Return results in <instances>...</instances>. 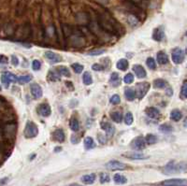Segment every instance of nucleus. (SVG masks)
<instances>
[{
  "instance_id": "nucleus-45",
  "label": "nucleus",
  "mask_w": 187,
  "mask_h": 186,
  "mask_svg": "<svg viewBox=\"0 0 187 186\" xmlns=\"http://www.w3.org/2000/svg\"><path fill=\"white\" fill-rule=\"evenodd\" d=\"M92 68H93L94 70H96V71H101V70L104 69V67H103L101 65H99V64H95V65H93Z\"/></svg>"
},
{
  "instance_id": "nucleus-28",
  "label": "nucleus",
  "mask_w": 187,
  "mask_h": 186,
  "mask_svg": "<svg viewBox=\"0 0 187 186\" xmlns=\"http://www.w3.org/2000/svg\"><path fill=\"white\" fill-rule=\"evenodd\" d=\"M95 146H96V144H95V141H94V139L92 137H85V139H84V147H85L86 150H91V149L95 148Z\"/></svg>"
},
{
  "instance_id": "nucleus-3",
  "label": "nucleus",
  "mask_w": 187,
  "mask_h": 186,
  "mask_svg": "<svg viewBox=\"0 0 187 186\" xmlns=\"http://www.w3.org/2000/svg\"><path fill=\"white\" fill-rule=\"evenodd\" d=\"M150 83L149 82H139L136 84V91L135 95L138 99H141L145 96V95L148 93L150 89Z\"/></svg>"
},
{
  "instance_id": "nucleus-23",
  "label": "nucleus",
  "mask_w": 187,
  "mask_h": 186,
  "mask_svg": "<svg viewBox=\"0 0 187 186\" xmlns=\"http://www.w3.org/2000/svg\"><path fill=\"white\" fill-rule=\"evenodd\" d=\"M56 72L60 75V76H65V77H70V73H69V70L67 67L65 66H63V65H60V66H57L56 67Z\"/></svg>"
},
{
  "instance_id": "nucleus-19",
  "label": "nucleus",
  "mask_w": 187,
  "mask_h": 186,
  "mask_svg": "<svg viewBox=\"0 0 187 186\" xmlns=\"http://www.w3.org/2000/svg\"><path fill=\"white\" fill-rule=\"evenodd\" d=\"M110 82L114 86V87H117L121 84V79L118 75V73L116 72H113L112 75H111V79H110Z\"/></svg>"
},
{
  "instance_id": "nucleus-51",
  "label": "nucleus",
  "mask_w": 187,
  "mask_h": 186,
  "mask_svg": "<svg viewBox=\"0 0 187 186\" xmlns=\"http://www.w3.org/2000/svg\"><path fill=\"white\" fill-rule=\"evenodd\" d=\"M61 150V148H57V149H55V152H58V151H60Z\"/></svg>"
},
{
  "instance_id": "nucleus-42",
  "label": "nucleus",
  "mask_w": 187,
  "mask_h": 186,
  "mask_svg": "<svg viewBox=\"0 0 187 186\" xmlns=\"http://www.w3.org/2000/svg\"><path fill=\"white\" fill-rule=\"evenodd\" d=\"M40 67H41V64L40 62L39 61V60H34L33 63H32V68L34 69V70H39L40 69Z\"/></svg>"
},
{
  "instance_id": "nucleus-38",
  "label": "nucleus",
  "mask_w": 187,
  "mask_h": 186,
  "mask_svg": "<svg viewBox=\"0 0 187 186\" xmlns=\"http://www.w3.org/2000/svg\"><path fill=\"white\" fill-rule=\"evenodd\" d=\"M48 78H49V80H58L60 79V75H59L56 71H55V72H54V71H50Z\"/></svg>"
},
{
  "instance_id": "nucleus-14",
  "label": "nucleus",
  "mask_w": 187,
  "mask_h": 186,
  "mask_svg": "<svg viewBox=\"0 0 187 186\" xmlns=\"http://www.w3.org/2000/svg\"><path fill=\"white\" fill-rule=\"evenodd\" d=\"M145 113L147 114L148 117H150L152 119H156L160 115L159 110H157L154 107H149V108H147L146 111H145Z\"/></svg>"
},
{
  "instance_id": "nucleus-27",
  "label": "nucleus",
  "mask_w": 187,
  "mask_h": 186,
  "mask_svg": "<svg viewBox=\"0 0 187 186\" xmlns=\"http://www.w3.org/2000/svg\"><path fill=\"white\" fill-rule=\"evenodd\" d=\"M144 139H145V142H146L147 144H149V145L155 144V143L158 141L156 136H154V135H153V134H148V135L144 137Z\"/></svg>"
},
{
  "instance_id": "nucleus-8",
  "label": "nucleus",
  "mask_w": 187,
  "mask_h": 186,
  "mask_svg": "<svg viewBox=\"0 0 187 186\" xmlns=\"http://www.w3.org/2000/svg\"><path fill=\"white\" fill-rule=\"evenodd\" d=\"M162 186H186V179H169L161 183Z\"/></svg>"
},
{
  "instance_id": "nucleus-47",
  "label": "nucleus",
  "mask_w": 187,
  "mask_h": 186,
  "mask_svg": "<svg viewBox=\"0 0 187 186\" xmlns=\"http://www.w3.org/2000/svg\"><path fill=\"white\" fill-rule=\"evenodd\" d=\"M11 63H12V65H19V59H18V57H16V56H11Z\"/></svg>"
},
{
  "instance_id": "nucleus-36",
  "label": "nucleus",
  "mask_w": 187,
  "mask_h": 186,
  "mask_svg": "<svg viewBox=\"0 0 187 186\" xmlns=\"http://www.w3.org/2000/svg\"><path fill=\"white\" fill-rule=\"evenodd\" d=\"M146 65H147V66H148L150 69H155V68H156L155 61H154V59L152 58V57H149V58L146 60Z\"/></svg>"
},
{
  "instance_id": "nucleus-1",
  "label": "nucleus",
  "mask_w": 187,
  "mask_h": 186,
  "mask_svg": "<svg viewBox=\"0 0 187 186\" xmlns=\"http://www.w3.org/2000/svg\"><path fill=\"white\" fill-rule=\"evenodd\" d=\"M182 171H184V172L186 171L185 163H183V164H176L174 161H170V162L165 167L164 173L169 175V174L178 173V172H182Z\"/></svg>"
},
{
  "instance_id": "nucleus-49",
  "label": "nucleus",
  "mask_w": 187,
  "mask_h": 186,
  "mask_svg": "<svg viewBox=\"0 0 187 186\" xmlns=\"http://www.w3.org/2000/svg\"><path fill=\"white\" fill-rule=\"evenodd\" d=\"M172 94H173V92H172V90H171V88L170 87H169V89H168V96H172Z\"/></svg>"
},
{
  "instance_id": "nucleus-35",
  "label": "nucleus",
  "mask_w": 187,
  "mask_h": 186,
  "mask_svg": "<svg viewBox=\"0 0 187 186\" xmlns=\"http://www.w3.org/2000/svg\"><path fill=\"white\" fill-rule=\"evenodd\" d=\"M71 67L73 68V70L75 71V73L77 74H80L81 72H82L83 70V65L79 64V63H75V64H72Z\"/></svg>"
},
{
  "instance_id": "nucleus-16",
  "label": "nucleus",
  "mask_w": 187,
  "mask_h": 186,
  "mask_svg": "<svg viewBox=\"0 0 187 186\" xmlns=\"http://www.w3.org/2000/svg\"><path fill=\"white\" fill-rule=\"evenodd\" d=\"M45 56H46V58L49 61H51L52 63H58L62 60V58H61V56L59 54H57L55 53H53V52H46L45 53Z\"/></svg>"
},
{
  "instance_id": "nucleus-17",
  "label": "nucleus",
  "mask_w": 187,
  "mask_h": 186,
  "mask_svg": "<svg viewBox=\"0 0 187 186\" xmlns=\"http://www.w3.org/2000/svg\"><path fill=\"white\" fill-rule=\"evenodd\" d=\"M156 59H157V62L159 65H166L169 63V57H168V54L161 51V52H158L157 54H156Z\"/></svg>"
},
{
  "instance_id": "nucleus-11",
  "label": "nucleus",
  "mask_w": 187,
  "mask_h": 186,
  "mask_svg": "<svg viewBox=\"0 0 187 186\" xmlns=\"http://www.w3.org/2000/svg\"><path fill=\"white\" fill-rule=\"evenodd\" d=\"M101 128L106 132V134L109 137H111L114 135L115 128L112 124H110L108 122H101Z\"/></svg>"
},
{
  "instance_id": "nucleus-46",
  "label": "nucleus",
  "mask_w": 187,
  "mask_h": 186,
  "mask_svg": "<svg viewBox=\"0 0 187 186\" xmlns=\"http://www.w3.org/2000/svg\"><path fill=\"white\" fill-rule=\"evenodd\" d=\"M8 63V58L5 55H0V65H7Z\"/></svg>"
},
{
  "instance_id": "nucleus-32",
  "label": "nucleus",
  "mask_w": 187,
  "mask_h": 186,
  "mask_svg": "<svg viewBox=\"0 0 187 186\" xmlns=\"http://www.w3.org/2000/svg\"><path fill=\"white\" fill-rule=\"evenodd\" d=\"M159 130H160L162 133H167V134H169V133H171V132L173 131V127H172L170 124H161V125L159 126Z\"/></svg>"
},
{
  "instance_id": "nucleus-2",
  "label": "nucleus",
  "mask_w": 187,
  "mask_h": 186,
  "mask_svg": "<svg viewBox=\"0 0 187 186\" xmlns=\"http://www.w3.org/2000/svg\"><path fill=\"white\" fill-rule=\"evenodd\" d=\"M38 134H39V128L37 124L33 122L28 121L24 128V137L26 138H32V137H37Z\"/></svg>"
},
{
  "instance_id": "nucleus-40",
  "label": "nucleus",
  "mask_w": 187,
  "mask_h": 186,
  "mask_svg": "<svg viewBox=\"0 0 187 186\" xmlns=\"http://www.w3.org/2000/svg\"><path fill=\"white\" fill-rule=\"evenodd\" d=\"M110 102L113 105H118L120 102H121V98L119 96V95H113L112 97H111V100Z\"/></svg>"
},
{
  "instance_id": "nucleus-22",
  "label": "nucleus",
  "mask_w": 187,
  "mask_h": 186,
  "mask_svg": "<svg viewBox=\"0 0 187 186\" xmlns=\"http://www.w3.org/2000/svg\"><path fill=\"white\" fill-rule=\"evenodd\" d=\"M113 180H114V183L116 184H125L127 183V179L125 178L124 175H121V174H115L114 177H113Z\"/></svg>"
},
{
  "instance_id": "nucleus-13",
  "label": "nucleus",
  "mask_w": 187,
  "mask_h": 186,
  "mask_svg": "<svg viewBox=\"0 0 187 186\" xmlns=\"http://www.w3.org/2000/svg\"><path fill=\"white\" fill-rule=\"evenodd\" d=\"M165 37V32H164V28L162 26L154 29L153 31V38L154 40L156 41H161Z\"/></svg>"
},
{
  "instance_id": "nucleus-52",
  "label": "nucleus",
  "mask_w": 187,
  "mask_h": 186,
  "mask_svg": "<svg viewBox=\"0 0 187 186\" xmlns=\"http://www.w3.org/2000/svg\"><path fill=\"white\" fill-rule=\"evenodd\" d=\"M1 90H2V88H1V86H0V91H1Z\"/></svg>"
},
{
  "instance_id": "nucleus-48",
  "label": "nucleus",
  "mask_w": 187,
  "mask_h": 186,
  "mask_svg": "<svg viewBox=\"0 0 187 186\" xmlns=\"http://www.w3.org/2000/svg\"><path fill=\"white\" fill-rule=\"evenodd\" d=\"M8 182V178H4V179H2V180L0 181V185H5Z\"/></svg>"
},
{
  "instance_id": "nucleus-43",
  "label": "nucleus",
  "mask_w": 187,
  "mask_h": 186,
  "mask_svg": "<svg viewBox=\"0 0 187 186\" xmlns=\"http://www.w3.org/2000/svg\"><path fill=\"white\" fill-rule=\"evenodd\" d=\"M104 53H105L104 50H95V51L89 52V53H88V55H99V54H104Z\"/></svg>"
},
{
  "instance_id": "nucleus-9",
  "label": "nucleus",
  "mask_w": 187,
  "mask_h": 186,
  "mask_svg": "<svg viewBox=\"0 0 187 186\" xmlns=\"http://www.w3.org/2000/svg\"><path fill=\"white\" fill-rule=\"evenodd\" d=\"M30 91H31L32 96H33L36 99L40 98V97L42 96V95H43L42 88H41L40 85H39L38 83H33V84L30 86Z\"/></svg>"
},
{
  "instance_id": "nucleus-44",
  "label": "nucleus",
  "mask_w": 187,
  "mask_h": 186,
  "mask_svg": "<svg viewBox=\"0 0 187 186\" xmlns=\"http://www.w3.org/2000/svg\"><path fill=\"white\" fill-rule=\"evenodd\" d=\"M128 22L131 23V25H136V24L138 23V21H137L136 16H133V15H131V16L128 17Z\"/></svg>"
},
{
  "instance_id": "nucleus-37",
  "label": "nucleus",
  "mask_w": 187,
  "mask_h": 186,
  "mask_svg": "<svg viewBox=\"0 0 187 186\" xmlns=\"http://www.w3.org/2000/svg\"><path fill=\"white\" fill-rule=\"evenodd\" d=\"M133 114L131 112H127L125 116V123L127 125H131L133 124Z\"/></svg>"
},
{
  "instance_id": "nucleus-41",
  "label": "nucleus",
  "mask_w": 187,
  "mask_h": 186,
  "mask_svg": "<svg viewBox=\"0 0 187 186\" xmlns=\"http://www.w3.org/2000/svg\"><path fill=\"white\" fill-rule=\"evenodd\" d=\"M124 81H125L126 84H131L134 81V76H133V74H131V73L126 74L125 76V78H124Z\"/></svg>"
},
{
  "instance_id": "nucleus-31",
  "label": "nucleus",
  "mask_w": 187,
  "mask_h": 186,
  "mask_svg": "<svg viewBox=\"0 0 187 186\" xmlns=\"http://www.w3.org/2000/svg\"><path fill=\"white\" fill-rule=\"evenodd\" d=\"M69 126L70 128L74 131V132H77L79 131L80 129V124H79V121L76 119V118H71L70 119V122H69Z\"/></svg>"
},
{
  "instance_id": "nucleus-26",
  "label": "nucleus",
  "mask_w": 187,
  "mask_h": 186,
  "mask_svg": "<svg viewBox=\"0 0 187 186\" xmlns=\"http://www.w3.org/2000/svg\"><path fill=\"white\" fill-rule=\"evenodd\" d=\"M82 81L85 85H90L92 84L93 82V78H92V75L90 72L86 71L83 73V76H82Z\"/></svg>"
},
{
  "instance_id": "nucleus-12",
  "label": "nucleus",
  "mask_w": 187,
  "mask_h": 186,
  "mask_svg": "<svg viewBox=\"0 0 187 186\" xmlns=\"http://www.w3.org/2000/svg\"><path fill=\"white\" fill-rule=\"evenodd\" d=\"M133 71L135 72L136 76H137L138 78H139V79H143V78H145L146 75H147L145 68H144L142 65H135L133 66Z\"/></svg>"
},
{
  "instance_id": "nucleus-10",
  "label": "nucleus",
  "mask_w": 187,
  "mask_h": 186,
  "mask_svg": "<svg viewBox=\"0 0 187 186\" xmlns=\"http://www.w3.org/2000/svg\"><path fill=\"white\" fill-rule=\"evenodd\" d=\"M38 112L42 116V117H48L51 115V112H52V110H51V107L47 104V103H43L41 105L39 106L38 108Z\"/></svg>"
},
{
  "instance_id": "nucleus-20",
  "label": "nucleus",
  "mask_w": 187,
  "mask_h": 186,
  "mask_svg": "<svg viewBox=\"0 0 187 186\" xmlns=\"http://www.w3.org/2000/svg\"><path fill=\"white\" fill-rule=\"evenodd\" d=\"M54 138L58 142H63L65 140V134L62 129H56L54 132Z\"/></svg>"
},
{
  "instance_id": "nucleus-50",
  "label": "nucleus",
  "mask_w": 187,
  "mask_h": 186,
  "mask_svg": "<svg viewBox=\"0 0 187 186\" xmlns=\"http://www.w3.org/2000/svg\"><path fill=\"white\" fill-rule=\"evenodd\" d=\"M68 186H82V185H80V184H77V183H72V184H70V185Z\"/></svg>"
},
{
  "instance_id": "nucleus-33",
  "label": "nucleus",
  "mask_w": 187,
  "mask_h": 186,
  "mask_svg": "<svg viewBox=\"0 0 187 186\" xmlns=\"http://www.w3.org/2000/svg\"><path fill=\"white\" fill-rule=\"evenodd\" d=\"M32 80V76L30 75H24V76H21L17 79V81L20 83V84H26L28 83L29 81H31Z\"/></svg>"
},
{
  "instance_id": "nucleus-30",
  "label": "nucleus",
  "mask_w": 187,
  "mask_h": 186,
  "mask_svg": "<svg viewBox=\"0 0 187 186\" xmlns=\"http://www.w3.org/2000/svg\"><path fill=\"white\" fill-rule=\"evenodd\" d=\"M128 65H128V61L126 59H121V60H119L117 62V65H116L117 68L120 69V70H122V71H125L128 68Z\"/></svg>"
},
{
  "instance_id": "nucleus-18",
  "label": "nucleus",
  "mask_w": 187,
  "mask_h": 186,
  "mask_svg": "<svg viewBox=\"0 0 187 186\" xmlns=\"http://www.w3.org/2000/svg\"><path fill=\"white\" fill-rule=\"evenodd\" d=\"M96 179V174L92 173V174H87V175H84L81 177V182L84 183V184H93L95 183Z\"/></svg>"
},
{
  "instance_id": "nucleus-4",
  "label": "nucleus",
  "mask_w": 187,
  "mask_h": 186,
  "mask_svg": "<svg viewBox=\"0 0 187 186\" xmlns=\"http://www.w3.org/2000/svg\"><path fill=\"white\" fill-rule=\"evenodd\" d=\"M171 57H172V61L175 64H181L184 60L185 54H184V50H182L181 48H175V49H173V51L171 53Z\"/></svg>"
},
{
  "instance_id": "nucleus-29",
  "label": "nucleus",
  "mask_w": 187,
  "mask_h": 186,
  "mask_svg": "<svg viewBox=\"0 0 187 186\" xmlns=\"http://www.w3.org/2000/svg\"><path fill=\"white\" fill-rule=\"evenodd\" d=\"M125 98L129 101H132L135 99L136 95H135V91L132 88H126L125 90Z\"/></svg>"
},
{
  "instance_id": "nucleus-21",
  "label": "nucleus",
  "mask_w": 187,
  "mask_h": 186,
  "mask_svg": "<svg viewBox=\"0 0 187 186\" xmlns=\"http://www.w3.org/2000/svg\"><path fill=\"white\" fill-rule=\"evenodd\" d=\"M183 118V114L179 110H173L170 112V119L174 122H178Z\"/></svg>"
},
{
  "instance_id": "nucleus-7",
  "label": "nucleus",
  "mask_w": 187,
  "mask_h": 186,
  "mask_svg": "<svg viewBox=\"0 0 187 186\" xmlns=\"http://www.w3.org/2000/svg\"><path fill=\"white\" fill-rule=\"evenodd\" d=\"M145 147H146V142H145L144 137L141 136L137 137L131 143V148L137 151H141L145 149Z\"/></svg>"
},
{
  "instance_id": "nucleus-34",
  "label": "nucleus",
  "mask_w": 187,
  "mask_h": 186,
  "mask_svg": "<svg viewBox=\"0 0 187 186\" xmlns=\"http://www.w3.org/2000/svg\"><path fill=\"white\" fill-rule=\"evenodd\" d=\"M181 98L182 99H186L187 97V81L184 80V84L181 88Z\"/></svg>"
},
{
  "instance_id": "nucleus-25",
  "label": "nucleus",
  "mask_w": 187,
  "mask_h": 186,
  "mask_svg": "<svg viewBox=\"0 0 187 186\" xmlns=\"http://www.w3.org/2000/svg\"><path fill=\"white\" fill-rule=\"evenodd\" d=\"M111 117H112V121L115 122V123L120 124V123L123 122V114H122V112L114 111V112H112V113L111 114Z\"/></svg>"
},
{
  "instance_id": "nucleus-6",
  "label": "nucleus",
  "mask_w": 187,
  "mask_h": 186,
  "mask_svg": "<svg viewBox=\"0 0 187 186\" xmlns=\"http://www.w3.org/2000/svg\"><path fill=\"white\" fill-rule=\"evenodd\" d=\"M106 168L109 169V170H112V171H115V170H125L126 168V165L122 163V162H119L117 160H112V161H110L106 164Z\"/></svg>"
},
{
  "instance_id": "nucleus-24",
  "label": "nucleus",
  "mask_w": 187,
  "mask_h": 186,
  "mask_svg": "<svg viewBox=\"0 0 187 186\" xmlns=\"http://www.w3.org/2000/svg\"><path fill=\"white\" fill-rule=\"evenodd\" d=\"M167 81L162 79H157L153 81V87L156 89H164L167 86Z\"/></svg>"
},
{
  "instance_id": "nucleus-15",
  "label": "nucleus",
  "mask_w": 187,
  "mask_h": 186,
  "mask_svg": "<svg viewBox=\"0 0 187 186\" xmlns=\"http://www.w3.org/2000/svg\"><path fill=\"white\" fill-rule=\"evenodd\" d=\"M125 156L127 158L133 159V160H144V159L149 158V156L144 155V154L139 153V152H128V153H125Z\"/></svg>"
},
{
  "instance_id": "nucleus-5",
  "label": "nucleus",
  "mask_w": 187,
  "mask_h": 186,
  "mask_svg": "<svg viewBox=\"0 0 187 186\" xmlns=\"http://www.w3.org/2000/svg\"><path fill=\"white\" fill-rule=\"evenodd\" d=\"M17 77L14 75V74H12V73H10V72H4L2 75H1V81H2V83L8 88V86H9V84L11 83V82H16L17 81Z\"/></svg>"
},
{
  "instance_id": "nucleus-39",
  "label": "nucleus",
  "mask_w": 187,
  "mask_h": 186,
  "mask_svg": "<svg viewBox=\"0 0 187 186\" xmlns=\"http://www.w3.org/2000/svg\"><path fill=\"white\" fill-rule=\"evenodd\" d=\"M110 181H111V178H110L109 174H107V173L100 174V183H109Z\"/></svg>"
}]
</instances>
